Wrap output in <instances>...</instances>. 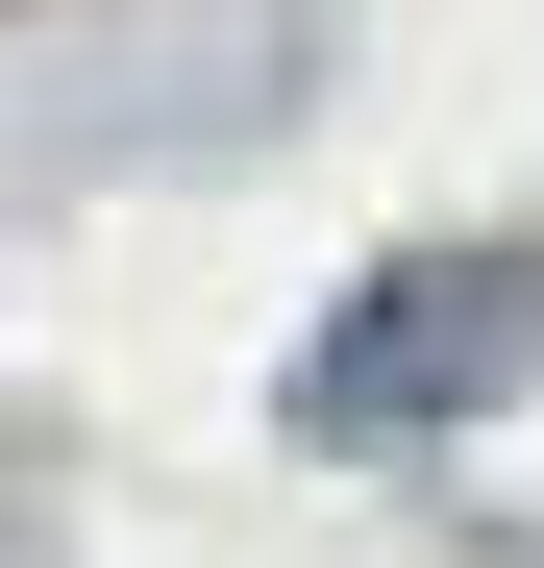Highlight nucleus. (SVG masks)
<instances>
[{"label":"nucleus","mask_w":544,"mask_h":568,"mask_svg":"<svg viewBox=\"0 0 544 568\" xmlns=\"http://www.w3.org/2000/svg\"><path fill=\"white\" fill-rule=\"evenodd\" d=\"M544 371V247H396L372 297L322 322V371H298V420H346V445H421V420H471V396H520Z\"/></svg>","instance_id":"obj_1"}]
</instances>
